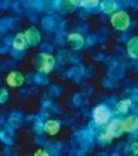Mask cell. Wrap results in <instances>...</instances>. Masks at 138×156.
<instances>
[{
    "mask_svg": "<svg viewBox=\"0 0 138 156\" xmlns=\"http://www.w3.org/2000/svg\"><path fill=\"white\" fill-rule=\"evenodd\" d=\"M124 132L122 127V121L114 120L108 125L107 130L104 134L102 135V138L106 140H110L120 136Z\"/></svg>",
    "mask_w": 138,
    "mask_h": 156,
    "instance_id": "1",
    "label": "cell"
},
{
    "mask_svg": "<svg viewBox=\"0 0 138 156\" xmlns=\"http://www.w3.org/2000/svg\"><path fill=\"white\" fill-rule=\"evenodd\" d=\"M110 116V112L108 109L103 105L97 106L94 110V119L96 122L100 125H104L108 122Z\"/></svg>",
    "mask_w": 138,
    "mask_h": 156,
    "instance_id": "2",
    "label": "cell"
},
{
    "mask_svg": "<svg viewBox=\"0 0 138 156\" xmlns=\"http://www.w3.org/2000/svg\"><path fill=\"white\" fill-rule=\"evenodd\" d=\"M138 126V119L133 116L128 117L124 121H122V127L124 132L135 131L137 128Z\"/></svg>",
    "mask_w": 138,
    "mask_h": 156,
    "instance_id": "3",
    "label": "cell"
},
{
    "mask_svg": "<svg viewBox=\"0 0 138 156\" xmlns=\"http://www.w3.org/2000/svg\"><path fill=\"white\" fill-rule=\"evenodd\" d=\"M60 124L56 120H49L47 121L44 126L45 131L50 135H55L59 132Z\"/></svg>",
    "mask_w": 138,
    "mask_h": 156,
    "instance_id": "4",
    "label": "cell"
},
{
    "mask_svg": "<svg viewBox=\"0 0 138 156\" xmlns=\"http://www.w3.org/2000/svg\"><path fill=\"white\" fill-rule=\"evenodd\" d=\"M44 61L42 66L41 68V70L44 72H49L52 69L54 65V60L50 56H47L45 57Z\"/></svg>",
    "mask_w": 138,
    "mask_h": 156,
    "instance_id": "5",
    "label": "cell"
},
{
    "mask_svg": "<svg viewBox=\"0 0 138 156\" xmlns=\"http://www.w3.org/2000/svg\"><path fill=\"white\" fill-rule=\"evenodd\" d=\"M131 105V101L129 99H123L117 104V108L118 111L123 113H126Z\"/></svg>",
    "mask_w": 138,
    "mask_h": 156,
    "instance_id": "6",
    "label": "cell"
},
{
    "mask_svg": "<svg viewBox=\"0 0 138 156\" xmlns=\"http://www.w3.org/2000/svg\"><path fill=\"white\" fill-rule=\"evenodd\" d=\"M35 156H49V155L47 154L45 151L42 150H39L35 153Z\"/></svg>",
    "mask_w": 138,
    "mask_h": 156,
    "instance_id": "7",
    "label": "cell"
}]
</instances>
